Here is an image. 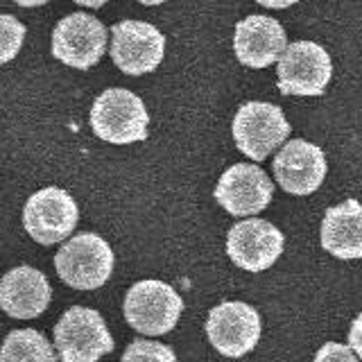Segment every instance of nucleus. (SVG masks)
<instances>
[{"instance_id": "obj_1", "label": "nucleus", "mask_w": 362, "mask_h": 362, "mask_svg": "<svg viewBox=\"0 0 362 362\" xmlns=\"http://www.w3.org/2000/svg\"><path fill=\"white\" fill-rule=\"evenodd\" d=\"M57 274L75 290H98L113 272V252L98 233H77L54 256Z\"/></svg>"}, {"instance_id": "obj_2", "label": "nucleus", "mask_w": 362, "mask_h": 362, "mask_svg": "<svg viewBox=\"0 0 362 362\" xmlns=\"http://www.w3.org/2000/svg\"><path fill=\"white\" fill-rule=\"evenodd\" d=\"M147 109L143 100L127 88H109L100 93L90 109V127L102 141L127 145L147 139Z\"/></svg>"}, {"instance_id": "obj_3", "label": "nucleus", "mask_w": 362, "mask_h": 362, "mask_svg": "<svg viewBox=\"0 0 362 362\" xmlns=\"http://www.w3.org/2000/svg\"><path fill=\"white\" fill-rule=\"evenodd\" d=\"M54 346L64 362H98L116 344L98 310L75 305L54 326Z\"/></svg>"}, {"instance_id": "obj_4", "label": "nucleus", "mask_w": 362, "mask_h": 362, "mask_svg": "<svg viewBox=\"0 0 362 362\" xmlns=\"http://www.w3.org/2000/svg\"><path fill=\"white\" fill-rule=\"evenodd\" d=\"M184 301L163 281H139L124 297V317L129 326L145 335H163L177 326Z\"/></svg>"}, {"instance_id": "obj_5", "label": "nucleus", "mask_w": 362, "mask_h": 362, "mask_svg": "<svg viewBox=\"0 0 362 362\" xmlns=\"http://www.w3.org/2000/svg\"><path fill=\"white\" fill-rule=\"evenodd\" d=\"M333 77L328 52L313 41L288 43L279 59V88L283 95H322Z\"/></svg>"}, {"instance_id": "obj_6", "label": "nucleus", "mask_w": 362, "mask_h": 362, "mask_svg": "<svg viewBox=\"0 0 362 362\" xmlns=\"http://www.w3.org/2000/svg\"><path fill=\"white\" fill-rule=\"evenodd\" d=\"M290 136V122L281 107L269 102H247L233 118V139L238 150L254 161L265 158Z\"/></svg>"}, {"instance_id": "obj_7", "label": "nucleus", "mask_w": 362, "mask_h": 362, "mask_svg": "<svg viewBox=\"0 0 362 362\" xmlns=\"http://www.w3.org/2000/svg\"><path fill=\"white\" fill-rule=\"evenodd\" d=\"M77 204L62 188H43L28 199L23 211L25 231L39 245H54L73 235L77 226Z\"/></svg>"}, {"instance_id": "obj_8", "label": "nucleus", "mask_w": 362, "mask_h": 362, "mask_svg": "<svg viewBox=\"0 0 362 362\" xmlns=\"http://www.w3.org/2000/svg\"><path fill=\"white\" fill-rule=\"evenodd\" d=\"M105 50L107 28L95 16L84 14V11L62 18L52 32V54L62 64L79 68V71L95 66Z\"/></svg>"}, {"instance_id": "obj_9", "label": "nucleus", "mask_w": 362, "mask_h": 362, "mask_svg": "<svg viewBox=\"0 0 362 362\" xmlns=\"http://www.w3.org/2000/svg\"><path fill=\"white\" fill-rule=\"evenodd\" d=\"M111 59L122 73L145 75L163 62L165 37L150 23L122 21L111 28Z\"/></svg>"}, {"instance_id": "obj_10", "label": "nucleus", "mask_w": 362, "mask_h": 362, "mask_svg": "<svg viewBox=\"0 0 362 362\" xmlns=\"http://www.w3.org/2000/svg\"><path fill=\"white\" fill-rule=\"evenodd\" d=\"M260 315L243 301H224L209 313L206 335L226 358H243L260 339Z\"/></svg>"}, {"instance_id": "obj_11", "label": "nucleus", "mask_w": 362, "mask_h": 362, "mask_svg": "<svg viewBox=\"0 0 362 362\" xmlns=\"http://www.w3.org/2000/svg\"><path fill=\"white\" fill-rule=\"evenodd\" d=\"M283 233L274 224L249 218L233 224L226 235V254L245 272H265L283 254Z\"/></svg>"}, {"instance_id": "obj_12", "label": "nucleus", "mask_w": 362, "mask_h": 362, "mask_svg": "<svg viewBox=\"0 0 362 362\" xmlns=\"http://www.w3.org/2000/svg\"><path fill=\"white\" fill-rule=\"evenodd\" d=\"M274 195V184L254 163H235L220 177L215 199L226 213L247 218L265 211Z\"/></svg>"}, {"instance_id": "obj_13", "label": "nucleus", "mask_w": 362, "mask_h": 362, "mask_svg": "<svg viewBox=\"0 0 362 362\" xmlns=\"http://www.w3.org/2000/svg\"><path fill=\"white\" fill-rule=\"evenodd\" d=\"M274 177L290 195H310L326 177V156L317 145L294 139L274 158Z\"/></svg>"}, {"instance_id": "obj_14", "label": "nucleus", "mask_w": 362, "mask_h": 362, "mask_svg": "<svg viewBox=\"0 0 362 362\" xmlns=\"http://www.w3.org/2000/svg\"><path fill=\"white\" fill-rule=\"evenodd\" d=\"M288 48L286 30L272 16H247L235 25L233 50L238 62L249 68H265L276 64Z\"/></svg>"}, {"instance_id": "obj_15", "label": "nucleus", "mask_w": 362, "mask_h": 362, "mask_svg": "<svg viewBox=\"0 0 362 362\" xmlns=\"http://www.w3.org/2000/svg\"><path fill=\"white\" fill-rule=\"evenodd\" d=\"M52 297L50 283L43 272L30 265L9 269L0 279V308L16 320H34L48 308Z\"/></svg>"}, {"instance_id": "obj_16", "label": "nucleus", "mask_w": 362, "mask_h": 362, "mask_svg": "<svg viewBox=\"0 0 362 362\" xmlns=\"http://www.w3.org/2000/svg\"><path fill=\"white\" fill-rule=\"evenodd\" d=\"M322 247L342 260L362 258V204L346 199L324 213Z\"/></svg>"}, {"instance_id": "obj_17", "label": "nucleus", "mask_w": 362, "mask_h": 362, "mask_svg": "<svg viewBox=\"0 0 362 362\" xmlns=\"http://www.w3.org/2000/svg\"><path fill=\"white\" fill-rule=\"evenodd\" d=\"M0 362H57L52 344L34 328L11 331L0 346Z\"/></svg>"}, {"instance_id": "obj_18", "label": "nucleus", "mask_w": 362, "mask_h": 362, "mask_svg": "<svg viewBox=\"0 0 362 362\" xmlns=\"http://www.w3.org/2000/svg\"><path fill=\"white\" fill-rule=\"evenodd\" d=\"M25 41V25L9 14H0V64H9Z\"/></svg>"}, {"instance_id": "obj_19", "label": "nucleus", "mask_w": 362, "mask_h": 362, "mask_svg": "<svg viewBox=\"0 0 362 362\" xmlns=\"http://www.w3.org/2000/svg\"><path fill=\"white\" fill-rule=\"evenodd\" d=\"M120 362H177V358H175V351L161 342L134 339V342L124 349Z\"/></svg>"}, {"instance_id": "obj_20", "label": "nucleus", "mask_w": 362, "mask_h": 362, "mask_svg": "<svg viewBox=\"0 0 362 362\" xmlns=\"http://www.w3.org/2000/svg\"><path fill=\"white\" fill-rule=\"evenodd\" d=\"M315 362H358L354 349L346 344L337 342H326L320 351H317Z\"/></svg>"}, {"instance_id": "obj_21", "label": "nucleus", "mask_w": 362, "mask_h": 362, "mask_svg": "<svg viewBox=\"0 0 362 362\" xmlns=\"http://www.w3.org/2000/svg\"><path fill=\"white\" fill-rule=\"evenodd\" d=\"M349 346L356 351L358 358L362 360V313L354 320V324H351L349 328Z\"/></svg>"}, {"instance_id": "obj_22", "label": "nucleus", "mask_w": 362, "mask_h": 362, "mask_svg": "<svg viewBox=\"0 0 362 362\" xmlns=\"http://www.w3.org/2000/svg\"><path fill=\"white\" fill-rule=\"evenodd\" d=\"M256 3L263 7H269V9H286L294 3H299V0H256Z\"/></svg>"}, {"instance_id": "obj_23", "label": "nucleus", "mask_w": 362, "mask_h": 362, "mask_svg": "<svg viewBox=\"0 0 362 362\" xmlns=\"http://www.w3.org/2000/svg\"><path fill=\"white\" fill-rule=\"evenodd\" d=\"M77 5H82V7H90V9H98L102 5H107L109 0H75Z\"/></svg>"}, {"instance_id": "obj_24", "label": "nucleus", "mask_w": 362, "mask_h": 362, "mask_svg": "<svg viewBox=\"0 0 362 362\" xmlns=\"http://www.w3.org/2000/svg\"><path fill=\"white\" fill-rule=\"evenodd\" d=\"M14 3H18L21 7H41L45 3H50V0H14Z\"/></svg>"}, {"instance_id": "obj_25", "label": "nucleus", "mask_w": 362, "mask_h": 362, "mask_svg": "<svg viewBox=\"0 0 362 362\" xmlns=\"http://www.w3.org/2000/svg\"><path fill=\"white\" fill-rule=\"evenodd\" d=\"M139 3H143V5H161V3H165V0H139Z\"/></svg>"}]
</instances>
